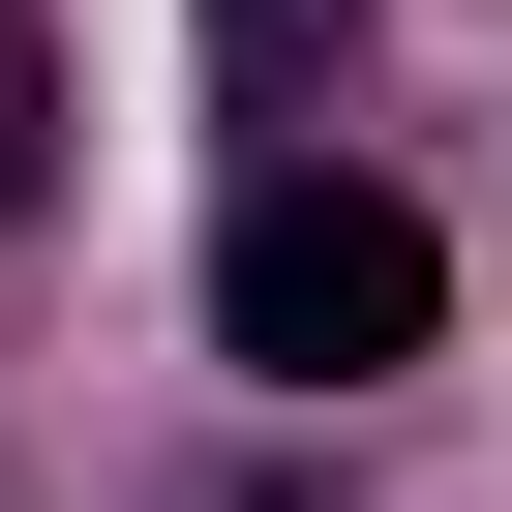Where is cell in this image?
<instances>
[{
  "mask_svg": "<svg viewBox=\"0 0 512 512\" xmlns=\"http://www.w3.org/2000/svg\"><path fill=\"white\" fill-rule=\"evenodd\" d=\"M211 332L272 362V392H362V362L452 332V241H422L392 181H241V211H211Z\"/></svg>",
  "mask_w": 512,
  "mask_h": 512,
  "instance_id": "obj_1",
  "label": "cell"
},
{
  "mask_svg": "<svg viewBox=\"0 0 512 512\" xmlns=\"http://www.w3.org/2000/svg\"><path fill=\"white\" fill-rule=\"evenodd\" d=\"M0 211H31V61H0Z\"/></svg>",
  "mask_w": 512,
  "mask_h": 512,
  "instance_id": "obj_2",
  "label": "cell"
},
{
  "mask_svg": "<svg viewBox=\"0 0 512 512\" xmlns=\"http://www.w3.org/2000/svg\"><path fill=\"white\" fill-rule=\"evenodd\" d=\"M211 31H302V0H211Z\"/></svg>",
  "mask_w": 512,
  "mask_h": 512,
  "instance_id": "obj_3",
  "label": "cell"
}]
</instances>
